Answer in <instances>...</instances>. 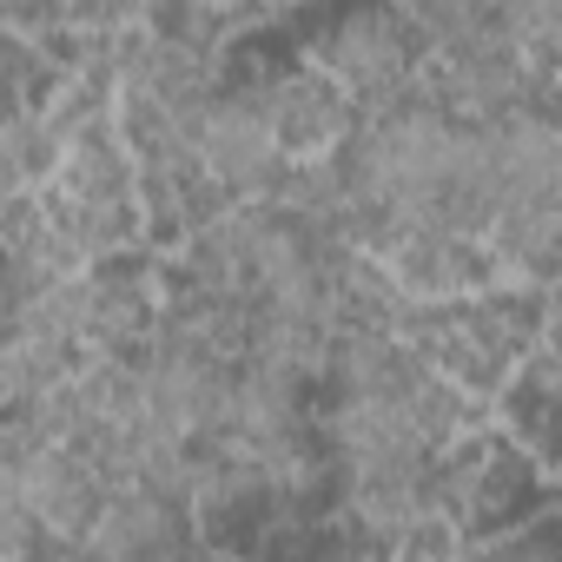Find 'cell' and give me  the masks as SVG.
Segmentation results:
<instances>
[{
  "label": "cell",
  "instance_id": "277c9868",
  "mask_svg": "<svg viewBox=\"0 0 562 562\" xmlns=\"http://www.w3.org/2000/svg\"><path fill=\"white\" fill-rule=\"evenodd\" d=\"M199 529L179 490L166 483H106V503L80 542V555H106V562H153V555H192Z\"/></svg>",
  "mask_w": 562,
  "mask_h": 562
},
{
  "label": "cell",
  "instance_id": "52a82bcc",
  "mask_svg": "<svg viewBox=\"0 0 562 562\" xmlns=\"http://www.w3.org/2000/svg\"><path fill=\"white\" fill-rule=\"evenodd\" d=\"M34 549H47V542H41L34 516L14 503V490H8V463H0V555H34Z\"/></svg>",
  "mask_w": 562,
  "mask_h": 562
},
{
  "label": "cell",
  "instance_id": "8992f818",
  "mask_svg": "<svg viewBox=\"0 0 562 562\" xmlns=\"http://www.w3.org/2000/svg\"><path fill=\"white\" fill-rule=\"evenodd\" d=\"M0 27L34 41V47H54L60 34V0H0Z\"/></svg>",
  "mask_w": 562,
  "mask_h": 562
},
{
  "label": "cell",
  "instance_id": "5b68a950",
  "mask_svg": "<svg viewBox=\"0 0 562 562\" xmlns=\"http://www.w3.org/2000/svg\"><path fill=\"white\" fill-rule=\"evenodd\" d=\"M258 87H265L271 133H278V146H285L292 166L325 159V153L351 133V120H358V100H351L325 67H312L305 54H299L292 67H258Z\"/></svg>",
  "mask_w": 562,
  "mask_h": 562
},
{
  "label": "cell",
  "instance_id": "3957f363",
  "mask_svg": "<svg viewBox=\"0 0 562 562\" xmlns=\"http://www.w3.org/2000/svg\"><path fill=\"white\" fill-rule=\"evenodd\" d=\"M305 60L325 67L358 106H378V100H391V93L424 80L430 41L417 34L404 0H358V8H345L331 27H318Z\"/></svg>",
  "mask_w": 562,
  "mask_h": 562
},
{
  "label": "cell",
  "instance_id": "6da1fadb",
  "mask_svg": "<svg viewBox=\"0 0 562 562\" xmlns=\"http://www.w3.org/2000/svg\"><path fill=\"white\" fill-rule=\"evenodd\" d=\"M34 199L47 205V218L67 232L80 258H113L146 245V199H139L133 153L113 126V106L60 139V153L34 179Z\"/></svg>",
  "mask_w": 562,
  "mask_h": 562
},
{
  "label": "cell",
  "instance_id": "7a4b0ae2",
  "mask_svg": "<svg viewBox=\"0 0 562 562\" xmlns=\"http://www.w3.org/2000/svg\"><path fill=\"white\" fill-rule=\"evenodd\" d=\"M192 166L205 179V192L218 205H245V199H271L285 186L292 159L271 133V113H265V87H258V67H232V54L218 60V80L205 87L199 113H192Z\"/></svg>",
  "mask_w": 562,
  "mask_h": 562
}]
</instances>
